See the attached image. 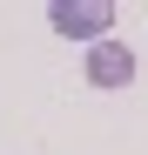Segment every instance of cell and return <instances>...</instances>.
<instances>
[{
  "label": "cell",
  "mask_w": 148,
  "mask_h": 155,
  "mask_svg": "<svg viewBox=\"0 0 148 155\" xmlns=\"http://www.w3.org/2000/svg\"><path fill=\"white\" fill-rule=\"evenodd\" d=\"M47 20H54V34H67V41H108L114 34V7L108 0H54Z\"/></svg>",
  "instance_id": "6da1fadb"
},
{
  "label": "cell",
  "mask_w": 148,
  "mask_h": 155,
  "mask_svg": "<svg viewBox=\"0 0 148 155\" xmlns=\"http://www.w3.org/2000/svg\"><path fill=\"white\" fill-rule=\"evenodd\" d=\"M88 81H94V88H128V81H135V54H128L114 34L94 41V47H88Z\"/></svg>",
  "instance_id": "7a4b0ae2"
}]
</instances>
